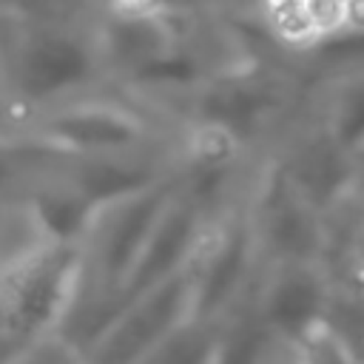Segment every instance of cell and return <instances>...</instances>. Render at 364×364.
Masks as SVG:
<instances>
[{
    "mask_svg": "<svg viewBox=\"0 0 364 364\" xmlns=\"http://www.w3.org/2000/svg\"><path fill=\"white\" fill-rule=\"evenodd\" d=\"M94 26L97 20L68 23L0 11V88L11 119L111 85Z\"/></svg>",
    "mask_w": 364,
    "mask_h": 364,
    "instance_id": "1",
    "label": "cell"
},
{
    "mask_svg": "<svg viewBox=\"0 0 364 364\" xmlns=\"http://www.w3.org/2000/svg\"><path fill=\"white\" fill-rule=\"evenodd\" d=\"M6 128L60 159H94L176 148L182 125L131 94L102 85L97 91L37 108Z\"/></svg>",
    "mask_w": 364,
    "mask_h": 364,
    "instance_id": "2",
    "label": "cell"
},
{
    "mask_svg": "<svg viewBox=\"0 0 364 364\" xmlns=\"http://www.w3.org/2000/svg\"><path fill=\"white\" fill-rule=\"evenodd\" d=\"M82 293L80 247L28 242L0 259V330L14 350L60 338Z\"/></svg>",
    "mask_w": 364,
    "mask_h": 364,
    "instance_id": "3",
    "label": "cell"
},
{
    "mask_svg": "<svg viewBox=\"0 0 364 364\" xmlns=\"http://www.w3.org/2000/svg\"><path fill=\"white\" fill-rule=\"evenodd\" d=\"M242 210L250 225L262 270L270 264L321 262L327 216L284 179L270 156L256 159L242 196Z\"/></svg>",
    "mask_w": 364,
    "mask_h": 364,
    "instance_id": "4",
    "label": "cell"
},
{
    "mask_svg": "<svg viewBox=\"0 0 364 364\" xmlns=\"http://www.w3.org/2000/svg\"><path fill=\"white\" fill-rule=\"evenodd\" d=\"M191 318H196V313L188 267L125 299L77 353L82 364H136Z\"/></svg>",
    "mask_w": 364,
    "mask_h": 364,
    "instance_id": "5",
    "label": "cell"
},
{
    "mask_svg": "<svg viewBox=\"0 0 364 364\" xmlns=\"http://www.w3.org/2000/svg\"><path fill=\"white\" fill-rule=\"evenodd\" d=\"M259 276H262V259L239 199L222 216H216V222L208 228L193 256L191 290H193L196 318H208V321L228 318L236 307H242L253 296Z\"/></svg>",
    "mask_w": 364,
    "mask_h": 364,
    "instance_id": "6",
    "label": "cell"
},
{
    "mask_svg": "<svg viewBox=\"0 0 364 364\" xmlns=\"http://www.w3.org/2000/svg\"><path fill=\"white\" fill-rule=\"evenodd\" d=\"M264 156H270L284 179L324 216L353 196L355 156L327 134L313 100Z\"/></svg>",
    "mask_w": 364,
    "mask_h": 364,
    "instance_id": "7",
    "label": "cell"
},
{
    "mask_svg": "<svg viewBox=\"0 0 364 364\" xmlns=\"http://www.w3.org/2000/svg\"><path fill=\"white\" fill-rule=\"evenodd\" d=\"M330 279L321 264H270L262 270L250 304L264 327L282 341L304 338L324 321L330 304Z\"/></svg>",
    "mask_w": 364,
    "mask_h": 364,
    "instance_id": "8",
    "label": "cell"
},
{
    "mask_svg": "<svg viewBox=\"0 0 364 364\" xmlns=\"http://www.w3.org/2000/svg\"><path fill=\"white\" fill-rule=\"evenodd\" d=\"M253 26L284 57H304L341 37L336 0H256Z\"/></svg>",
    "mask_w": 364,
    "mask_h": 364,
    "instance_id": "9",
    "label": "cell"
},
{
    "mask_svg": "<svg viewBox=\"0 0 364 364\" xmlns=\"http://www.w3.org/2000/svg\"><path fill=\"white\" fill-rule=\"evenodd\" d=\"M313 105L341 148L353 156L364 151V63L313 80Z\"/></svg>",
    "mask_w": 364,
    "mask_h": 364,
    "instance_id": "10",
    "label": "cell"
},
{
    "mask_svg": "<svg viewBox=\"0 0 364 364\" xmlns=\"http://www.w3.org/2000/svg\"><path fill=\"white\" fill-rule=\"evenodd\" d=\"M63 159L20 136L11 128H0V208L20 205L34 185L48 179Z\"/></svg>",
    "mask_w": 364,
    "mask_h": 364,
    "instance_id": "11",
    "label": "cell"
},
{
    "mask_svg": "<svg viewBox=\"0 0 364 364\" xmlns=\"http://www.w3.org/2000/svg\"><path fill=\"white\" fill-rule=\"evenodd\" d=\"M11 364H82V358L65 338H51L17 353Z\"/></svg>",
    "mask_w": 364,
    "mask_h": 364,
    "instance_id": "12",
    "label": "cell"
},
{
    "mask_svg": "<svg viewBox=\"0 0 364 364\" xmlns=\"http://www.w3.org/2000/svg\"><path fill=\"white\" fill-rule=\"evenodd\" d=\"M341 17V37L364 34V0H336Z\"/></svg>",
    "mask_w": 364,
    "mask_h": 364,
    "instance_id": "13",
    "label": "cell"
},
{
    "mask_svg": "<svg viewBox=\"0 0 364 364\" xmlns=\"http://www.w3.org/2000/svg\"><path fill=\"white\" fill-rule=\"evenodd\" d=\"M264 364H307V361H304L301 350L296 347V341H276V347L270 350Z\"/></svg>",
    "mask_w": 364,
    "mask_h": 364,
    "instance_id": "14",
    "label": "cell"
},
{
    "mask_svg": "<svg viewBox=\"0 0 364 364\" xmlns=\"http://www.w3.org/2000/svg\"><path fill=\"white\" fill-rule=\"evenodd\" d=\"M353 199L364 205V151L355 154V173H353Z\"/></svg>",
    "mask_w": 364,
    "mask_h": 364,
    "instance_id": "15",
    "label": "cell"
},
{
    "mask_svg": "<svg viewBox=\"0 0 364 364\" xmlns=\"http://www.w3.org/2000/svg\"><path fill=\"white\" fill-rule=\"evenodd\" d=\"M0 210H6V208H0Z\"/></svg>",
    "mask_w": 364,
    "mask_h": 364,
    "instance_id": "16",
    "label": "cell"
},
{
    "mask_svg": "<svg viewBox=\"0 0 364 364\" xmlns=\"http://www.w3.org/2000/svg\"><path fill=\"white\" fill-rule=\"evenodd\" d=\"M0 91H3V88H0Z\"/></svg>",
    "mask_w": 364,
    "mask_h": 364,
    "instance_id": "17",
    "label": "cell"
}]
</instances>
